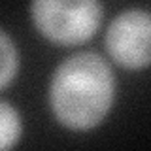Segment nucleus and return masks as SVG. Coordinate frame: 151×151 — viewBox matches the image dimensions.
Wrapping results in <instances>:
<instances>
[{
	"instance_id": "f03ea898",
	"label": "nucleus",
	"mask_w": 151,
	"mask_h": 151,
	"mask_svg": "<svg viewBox=\"0 0 151 151\" xmlns=\"http://www.w3.org/2000/svg\"><path fill=\"white\" fill-rule=\"evenodd\" d=\"M30 17L36 30L57 45L91 40L102 25L100 0H32Z\"/></svg>"
},
{
	"instance_id": "39448f33",
	"label": "nucleus",
	"mask_w": 151,
	"mask_h": 151,
	"mask_svg": "<svg viewBox=\"0 0 151 151\" xmlns=\"http://www.w3.org/2000/svg\"><path fill=\"white\" fill-rule=\"evenodd\" d=\"M19 72V49L6 30L0 28V89L8 87Z\"/></svg>"
},
{
	"instance_id": "20e7f679",
	"label": "nucleus",
	"mask_w": 151,
	"mask_h": 151,
	"mask_svg": "<svg viewBox=\"0 0 151 151\" xmlns=\"http://www.w3.org/2000/svg\"><path fill=\"white\" fill-rule=\"evenodd\" d=\"M23 134V121L15 106L0 98V151L12 149Z\"/></svg>"
},
{
	"instance_id": "f257e3e1",
	"label": "nucleus",
	"mask_w": 151,
	"mask_h": 151,
	"mask_svg": "<svg viewBox=\"0 0 151 151\" xmlns=\"http://www.w3.org/2000/svg\"><path fill=\"white\" fill-rule=\"evenodd\" d=\"M115 100V76L96 51H78L55 68L49 81V106L70 130H91L108 117Z\"/></svg>"
},
{
	"instance_id": "7ed1b4c3",
	"label": "nucleus",
	"mask_w": 151,
	"mask_h": 151,
	"mask_svg": "<svg viewBox=\"0 0 151 151\" xmlns=\"http://www.w3.org/2000/svg\"><path fill=\"white\" fill-rule=\"evenodd\" d=\"M106 49L127 70L147 68L151 60V17L147 9L130 8L115 15L106 30Z\"/></svg>"
}]
</instances>
